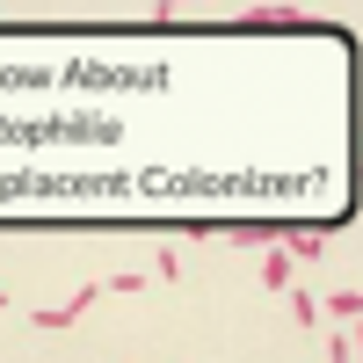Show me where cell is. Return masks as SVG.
I'll list each match as a JSON object with an SVG mask.
<instances>
[{
    "instance_id": "1",
    "label": "cell",
    "mask_w": 363,
    "mask_h": 363,
    "mask_svg": "<svg viewBox=\"0 0 363 363\" xmlns=\"http://www.w3.org/2000/svg\"><path fill=\"white\" fill-rule=\"evenodd\" d=\"M95 298H109V291H102V284H87L80 298H66V306H44V313H37V327H44V335H58V327H73L87 306H95Z\"/></svg>"
},
{
    "instance_id": "2",
    "label": "cell",
    "mask_w": 363,
    "mask_h": 363,
    "mask_svg": "<svg viewBox=\"0 0 363 363\" xmlns=\"http://www.w3.org/2000/svg\"><path fill=\"white\" fill-rule=\"evenodd\" d=\"M233 29H313V15H298V8H262V15H240Z\"/></svg>"
},
{
    "instance_id": "3",
    "label": "cell",
    "mask_w": 363,
    "mask_h": 363,
    "mask_svg": "<svg viewBox=\"0 0 363 363\" xmlns=\"http://www.w3.org/2000/svg\"><path fill=\"white\" fill-rule=\"evenodd\" d=\"M262 291H291V255H284V247L262 255Z\"/></svg>"
},
{
    "instance_id": "4",
    "label": "cell",
    "mask_w": 363,
    "mask_h": 363,
    "mask_svg": "<svg viewBox=\"0 0 363 363\" xmlns=\"http://www.w3.org/2000/svg\"><path fill=\"white\" fill-rule=\"evenodd\" d=\"M327 313H335V320L349 327V320L363 313V291H356V284H342V291H327Z\"/></svg>"
},
{
    "instance_id": "5",
    "label": "cell",
    "mask_w": 363,
    "mask_h": 363,
    "mask_svg": "<svg viewBox=\"0 0 363 363\" xmlns=\"http://www.w3.org/2000/svg\"><path fill=\"white\" fill-rule=\"evenodd\" d=\"M313 255H327V240L320 233H291V262H313Z\"/></svg>"
},
{
    "instance_id": "6",
    "label": "cell",
    "mask_w": 363,
    "mask_h": 363,
    "mask_svg": "<svg viewBox=\"0 0 363 363\" xmlns=\"http://www.w3.org/2000/svg\"><path fill=\"white\" fill-rule=\"evenodd\" d=\"M327 363H356V349H349V335H335V349H327Z\"/></svg>"
},
{
    "instance_id": "7",
    "label": "cell",
    "mask_w": 363,
    "mask_h": 363,
    "mask_svg": "<svg viewBox=\"0 0 363 363\" xmlns=\"http://www.w3.org/2000/svg\"><path fill=\"white\" fill-rule=\"evenodd\" d=\"M160 8H196V0H160Z\"/></svg>"
},
{
    "instance_id": "8",
    "label": "cell",
    "mask_w": 363,
    "mask_h": 363,
    "mask_svg": "<svg viewBox=\"0 0 363 363\" xmlns=\"http://www.w3.org/2000/svg\"><path fill=\"white\" fill-rule=\"evenodd\" d=\"M0 306H8V298H0Z\"/></svg>"
}]
</instances>
